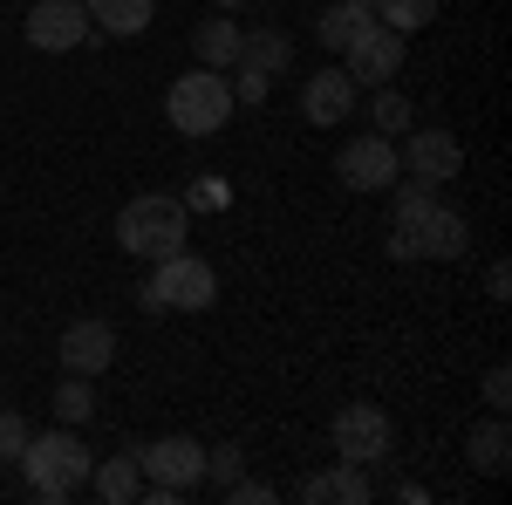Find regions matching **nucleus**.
<instances>
[{"label": "nucleus", "instance_id": "a211bd4d", "mask_svg": "<svg viewBox=\"0 0 512 505\" xmlns=\"http://www.w3.org/2000/svg\"><path fill=\"white\" fill-rule=\"evenodd\" d=\"M82 7H89L96 35H117V41L144 35V28H151V14H158V0H82Z\"/></svg>", "mask_w": 512, "mask_h": 505}, {"label": "nucleus", "instance_id": "9d476101", "mask_svg": "<svg viewBox=\"0 0 512 505\" xmlns=\"http://www.w3.org/2000/svg\"><path fill=\"white\" fill-rule=\"evenodd\" d=\"M396 164H403L410 178H424V185H451V178L465 171V144H458L451 130H403Z\"/></svg>", "mask_w": 512, "mask_h": 505}, {"label": "nucleus", "instance_id": "dca6fc26", "mask_svg": "<svg viewBox=\"0 0 512 505\" xmlns=\"http://www.w3.org/2000/svg\"><path fill=\"white\" fill-rule=\"evenodd\" d=\"M239 41H246V28L226 21V14L212 7V21H198V28H192V55L205 62V69H233V62H239Z\"/></svg>", "mask_w": 512, "mask_h": 505}, {"label": "nucleus", "instance_id": "412c9836", "mask_svg": "<svg viewBox=\"0 0 512 505\" xmlns=\"http://www.w3.org/2000/svg\"><path fill=\"white\" fill-rule=\"evenodd\" d=\"M437 7H444V0H376V21L396 28V35H424L437 21Z\"/></svg>", "mask_w": 512, "mask_h": 505}, {"label": "nucleus", "instance_id": "423d86ee", "mask_svg": "<svg viewBox=\"0 0 512 505\" xmlns=\"http://www.w3.org/2000/svg\"><path fill=\"white\" fill-rule=\"evenodd\" d=\"M328 444H335V458H349V465H376V458H390L396 424H390L383 403H342L335 424H328Z\"/></svg>", "mask_w": 512, "mask_h": 505}, {"label": "nucleus", "instance_id": "2eb2a0df", "mask_svg": "<svg viewBox=\"0 0 512 505\" xmlns=\"http://www.w3.org/2000/svg\"><path fill=\"white\" fill-rule=\"evenodd\" d=\"M465 458H472V471H485V478H506V465H512L506 410H492L485 424H472V437H465Z\"/></svg>", "mask_w": 512, "mask_h": 505}, {"label": "nucleus", "instance_id": "f8f14e48", "mask_svg": "<svg viewBox=\"0 0 512 505\" xmlns=\"http://www.w3.org/2000/svg\"><path fill=\"white\" fill-rule=\"evenodd\" d=\"M55 355H62V369H69V376H103V369L117 362V328H110L103 314H82V321L62 328Z\"/></svg>", "mask_w": 512, "mask_h": 505}, {"label": "nucleus", "instance_id": "bb28decb", "mask_svg": "<svg viewBox=\"0 0 512 505\" xmlns=\"http://www.w3.org/2000/svg\"><path fill=\"white\" fill-rule=\"evenodd\" d=\"M219 499H233V505H274V485H260V478H246V471H239Z\"/></svg>", "mask_w": 512, "mask_h": 505}, {"label": "nucleus", "instance_id": "5701e85b", "mask_svg": "<svg viewBox=\"0 0 512 505\" xmlns=\"http://www.w3.org/2000/svg\"><path fill=\"white\" fill-rule=\"evenodd\" d=\"M369 123H376L383 137H396V130H410V123H417V110H410V96H403V89H390V82H376V103H369Z\"/></svg>", "mask_w": 512, "mask_h": 505}, {"label": "nucleus", "instance_id": "6e6552de", "mask_svg": "<svg viewBox=\"0 0 512 505\" xmlns=\"http://www.w3.org/2000/svg\"><path fill=\"white\" fill-rule=\"evenodd\" d=\"M335 178H342L349 192H390L396 178H403V164H396V137H383V130L349 137V144L335 151Z\"/></svg>", "mask_w": 512, "mask_h": 505}, {"label": "nucleus", "instance_id": "39448f33", "mask_svg": "<svg viewBox=\"0 0 512 505\" xmlns=\"http://www.w3.org/2000/svg\"><path fill=\"white\" fill-rule=\"evenodd\" d=\"M212 301H219V273L205 267L192 246H178V253L151 260V287L137 294V308H144V314H205Z\"/></svg>", "mask_w": 512, "mask_h": 505}, {"label": "nucleus", "instance_id": "a878e982", "mask_svg": "<svg viewBox=\"0 0 512 505\" xmlns=\"http://www.w3.org/2000/svg\"><path fill=\"white\" fill-rule=\"evenodd\" d=\"M28 437H35V430H28L21 410H0V458H21V451H28Z\"/></svg>", "mask_w": 512, "mask_h": 505}, {"label": "nucleus", "instance_id": "0eeeda50", "mask_svg": "<svg viewBox=\"0 0 512 505\" xmlns=\"http://www.w3.org/2000/svg\"><path fill=\"white\" fill-rule=\"evenodd\" d=\"M21 35H28V48H41V55H76L82 41L96 35V21H89L82 0H35V7L21 14Z\"/></svg>", "mask_w": 512, "mask_h": 505}, {"label": "nucleus", "instance_id": "1a4fd4ad", "mask_svg": "<svg viewBox=\"0 0 512 505\" xmlns=\"http://www.w3.org/2000/svg\"><path fill=\"white\" fill-rule=\"evenodd\" d=\"M137 465H144V485H158V492H192L205 478V444L198 437H151L137 451Z\"/></svg>", "mask_w": 512, "mask_h": 505}, {"label": "nucleus", "instance_id": "9b49d317", "mask_svg": "<svg viewBox=\"0 0 512 505\" xmlns=\"http://www.w3.org/2000/svg\"><path fill=\"white\" fill-rule=\"evenodd\" d=\"M403 41H410V35H396V28H383V21H369V28L342 48V69L355 76V89H362V82L376 89V82L403 76Z\"/></svg>", "mask_w": 512, "mask_h": 505}, {"label": "nucleus", "instance_id": "aec40b11", "mask_svg": "<svg viewBox=\"0 0 512 505\" xmlns=\"http://www.w3.org/2000/svg\"><path fill=\"white\" fill-rule=\"evenodd\" d=\"M321 499H328V505H369V465L335 458V465L321 471Z\"/></svg>", "mask_w": 512, "mask_h": 505}, {"label": "nucleus", "instance_id": "f3484780", "mask_svg": "<svg viewBox=\"0 0 512 505\" xmlns=\"http://www.w3.org/2000/svg\"><path fill=\"white\" fill-rule=\"evenodd\" d=\"M89 492H96L103 505L144 499V465H137V451H123V458H103V465L89 471Z\"/></svg>", "mask_w": 512, "mask_h": 505}, {"label": "nucleus", "instance_id": "cd10ccee", "mask_svg": "<svg viewBox=\"0 0 512 505\" xmlns=\"http://www.w3.org/2000/svg\"><path fill=\"white\" fill-rule=\"evenodd\" d=\"M478 389H485V403H492V410H506V403H512V369H506V362H492Z\"/></svg>", "mask_w": 512, "mask_h": 505}, {"label": "nucleus", "instance_id": "f257e3e1", "mask_svg": "<svg viewBox=\"0 0 512 505\" xmlns=\"http://www.w3.org/2000/svg\"><path fill=\"white\" fill-rule=\"evenodd\" d=\"M21 471H28V492H35L41 505H69L82 485H89L96 458H89V444L76 437V424H62V430H48V437H28Z\"/></svg>", "mask_w": 512, "mask_h": 505}, {"label": "nucleus", "instance_id": "7ed1b4c3", "mask_svg": "<svg viewBox=\"0 0 512 505\" xmlns=\"http://www.w3.org/2000/svg\"><path fill=\"white\" fill-rule=\"evenodd\" d=\"M185 239H192V205H185V198L144 192L117 212V246L130 260H164V253H178Z\"/></svg>", "mask_w": 512, "mask_h": 505}, {"label": "nucleus", "instance_id": "393cba45", "mask_svg": "<svg viewBox=\"0 0 512 505\" xmlns=\"http://www.w3.org/2000/svg\"><path fill=\"white\" fill-rule=\"evenodd\" d=\"M226 76H233V103H246V110H260V103L274 96V76H260V69H246V62H233Z\"/></svg>", "mask_w": 512, "mask_h": 505}, {"label": "nucleus", "instance_id": "ddd939ff", "mask_svg": "<svg viewBox=\"0 0 512 505\" xmlns=\"http://www.w3.org/2000/svg\"><path fill=\"white\" fill-rule=\"evenodd\" d=\"M355 76L342 69V62H328V69H315V76L301 82V117L315 123V130H335V123L355 117Z\"/></svg>", "mask_w": 512, "mask_h": 505}, {"label": "nucleus", "instance_id": "f03ea898", "mask_svg": "<svg viewBox=\"0 0 512 505\" xmlns=\"http://www.w3.org/2000/svg\"><path fill=\"white\" fill-rule=\"evenodd\" d=\"M465 246H472V219L444 198L390 212V260H458Z\"/></svg>", "mask_w": 512, "mask_h": 505}, {"label": "nucleus", "instance_id": "20e7f679", "mask_svg": "<svg viewBox=\"0 0 512 505\" xmlns=\"http://www.w3.org/2000/svg\"><path fill=\"white\" fill-rule=\"evenodd\" d=\"M233 82H226V69H205L198 62L192 76H171V89H164V123L178 130V137H219L226 123H233Z\"/></svg>", "mask_w": 512, "mask_h": 505}, {"label": "nucleus", "instance_id": "6ab92c4d", "mask_svg": "<svg viewBox=\"0 0 512 505\" xmlns=\"http://www.w3.org/2000/svg\"><path fill=\"white\" fill-rule=\"evenodd\" d=\"M239 62L260 69V76H287V69H294V41L280 35V28H260V35L239 41Z\"/></svg>", "mask_w": 512, "mask_h": 505}, {"label": "nucleus", "instance_id": "c756f323", "mask_svg": "<svg viewBox=\"0 0 512 505\" xmlns=\"http://www.w3.org/2000/svg\"><path fill=\"white\" fill-rule=\"evenodd\" d=\"M212 7H219V14H233V7H246V0H212Z\"/></svg>", "mask_w": 512, "mask_h": 505}, {"label": "nucleus", "instance_id": "c85d7f7f", "mask_svg": "<svg viewBox=\"0 0 512 505\" xmlns=\"http://www.w3.org/2000/svg\"><path fill=\"white\" fill-rule=\"evenodd\" d=\"M485 294H492V301H512V267H506V260H492V273H485Z\"/></svg>", "mask_w": 512, "mask_h": 505}, {"label": "nucleus", "instance_id": "b1692460", "mask_svg": "<svg viewBox=\"0 0 512 505\" xmlns=\"http://www.w3.org/2000/svg\"><path fill=\"white\" fill-rule=\"evenodd\" d=\"M239 471H246V451L239 444H205V478L198 485H212V492H226Z\"/></svg>", "mask_w": 512, "mask_h": 505}, {"label": "nucleus", "instance_id": "4468645a", "mask_svg": "<svg viewBox=\"0 0 512 505\" xmlns=\"http://www.w3.org/2000/svg\"><path fill=\"white\" fill-rule=\"evenodd\" d=\"M369 21H376V0H328V7L315 14V41L328 48V55H342Z\"/></svg>", "mask_w": 512, "mask_h": 505}, {"label": "nucleus", "instance_id": "4be33fe9", "mask_svg": "<svg viewBox=\"0 0 512 505\" xmlns=\"http://www.w3.org/2000/svg\"><path fill=\"white\" fill-rule=\"evenodd\" d=\"M55 417H62V424H89V417H96V376H62Z\"/></svg>", "mask_w": 512, "mask_h": 505}]
</instances>
